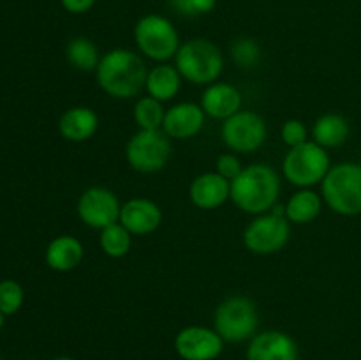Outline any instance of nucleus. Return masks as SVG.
<instances>
[{
  "mask_svg": "<svg viewBox=\"0 0 361 360\" xmlns=\"http://www.w3.org/2000/svg\"><path fill=\"white\" fill-rule=\"evenodd\" d=\"M148 71L137 53L130 49H111L97 66V81L106 94L116 99L134 97L147 85Z\"/></svg>",
  "mask_w": 361,
  "mask_h": 360,
  "instance_id": "1",
  "label": "nucleus"
},
{
  "mask_svg": "<svg viewBox=\"0 0 361 360\" xmlns=\"http://www.w3.org/2000/svg\"><path fill=\"white\" fill-rule=\"evenodd\" d=\"M281 191L277 172L267 164H252L231 180V200L249 214H263L275 207Z\"/></svg>",
  "mask_w": 361,
  "mask_h": 360,
  "instance_id": "2",
  "label": "nucleus"
},
{
  "mask_svg": "<svg viewBox=\"0 0 361 360\" xmlns=\"http://www.w3.org/2000/svg\"><path fill=\"white\" fill-rule=\"evenodd\" d=\"M323 198L337 214H361V166L356 162H341L330 168L323 179Z\"/></svg>",
  "mask_w": 361,
  "mask_h": 360,
  "instance_id": "3",
  "label": "nucleus"
},
{
  "mask_svg": "<svg viewBox=\"0 0 361 360\" xmlns=\"http://www.w3.org/2000/svg\"><path fill=\"white\" fill-rule=\"evenodd\" d=\"M176 69L182 78L197 85L217 80L224 67V59L217 46L208 39H190L183 42L175 55Z\"/></svg>",
  "mask_w": 361,
  "mask_h": 360,
  "instance_id": "4",
  "label": "nucleus"
},
{
  "mask_svg": "<svg viewBox=\"0 0 361 360\" xmlns=\"http://www.w3.org/2000/svg\"><path fill=\"white\" fill-rule=\"evenodd\" d=\"M134 39L140 52L157 62L175 56L180 48L175 25L161 14H147L141 18L134 27Z\"/></svg>",
  "mask_w": 361,
  "mask_h": 360,
  "instance_id": "5",
  "label": "nucleus"
},
{
  "mask_svg": "<svg viewBox=\"0 0 361 360\" xmlns=\"http://www.w3.org/2000/svg\"><path fill=\"white\" fill-rule=\"evenodd\" d=\"M284 176L291 184L300 187H309L321 182L330 172V157L326 150L316 141H305V143L293 147L288 152L282 164Z\"/></svg>",
  "mask_w": 361,
  "mask_h": 360,
  "instance_id": "6",
  "label": "nucleus"
},
{
  "mask_svg": "<svg viewBox=\"0 0 361 360\" xmlns=\"http://www.w3.org/2000/svg\"><path fill=\"white\" fill-rule=\"evenodd\" d=\"M256 306L245 296H231L215 311V330L226 342H242L256 334Z\"/></svg>",
  "mask_w": 361,
  "mask_h": 360,
  "instance_id": "7",
  "label": "nucleus"
},
{
  "mask_svg": "<svg viewBox=\"0 0 361 360\" xmlns=\"http://www.w3.org/2000/svg\"><path fill=\"white\" fill-rule=\"evenodd\" d=\"M126 155L136 172H159L164 168L171 155L169 136L161 129H141L127 143Z\"/></svg>",
  "mask_w": 361,
  "mask_h": 360,
  "instance_id": "8",
  "label": "nucleus"
},
{
  "mask_svg": "<svg viewBox=\"0 0 361 360\" xmlns=\"http://www.w3.org/2000/svg\"><path fill=\"white\" fill-rule=\"evenodd\" d=\"M291 235L289 219L270 212L259 215L247 226L243 233V244L249 251L256 254H271L281 251L288 244Z\"/></svg>",
  "mask_w": 361,
  "mask_h": 360,
  "instance_id": "9",
  "label": "nucleus"
},
{
  "mask_svg": "<svg viewBox=\"0 0 361 360\" xmlns=\"http://www.w3.org/2000/svg\"><path fill=\"white\" fill-rule=\"evenodd\" d=\"M222 140L231 150L249 154L257 150L267 140V124L257 113L238 112L226 119L222 126Z\"/></svg>",
  "mask_w": 361,
  "mask_h": 360,
  "instance_id": "10",
  "label": "nucleus"
},
{
  "mask_svg": "<svg viewBox=\"0 0 361 360\" xmlns=\"http://www.w3.org/2000/svg\"><path fill=\"white\" fill-rule=\"evenodd\" d=\"M120 210L122 205L118 203V198L104 187H90L78 201L80 219L95 229H104L106 226L118 222Z\"/></svg>",
  "mask_w": 361,
  "mask_h": 360,
  "instance_id": "11",
  "label": "nucleus"
},
{
  "mask_svg": "<svg viewBox=\"0 0 361 360\" xmlns=\"http://www.w3.org/2000/svg\"><path fill=\"white\" fill-rule=\"evenodd\" d=\"M175 349L183 360H215L224 349V339L207 327H185L176 335Z\"/></svg>",
  "mask_w": 361,
  "mask_h": 360,
  "instance_id": "12",
  "label": "nucleus"
},
{
  "mask_svg": "<svg viewBox=\"0 0 361 360\" xmlns=\"http://www.w3.org/2000/svg\"><path fill=\"white\" fill-rule=\"evenodd\" d=\"M247 360H298V346L286 332H261L250 341Z\"/></svg>",
  "mask_w": 361,
  "mask_h": 360,
  "instance_id": "13",
  "label": "nucleus"
},
{
  "mask_svg": "<svg viewBox=\"0 0 361 360\" xmlns=\"http://www.w3.org/2000/svg\"><path fill=\"white\" fill-rule=\"evenodd\" d=\"M162 221V212L157 203L145 198H134L122 205L118 222L130 235H147L155 232Z\"/></svg>",
  "mask_w": 361,
  "mask_h": 360,
  "instance_id": "14",
  "label": "nucleus"
},
{
  "mask_svg": "<svg viewBox=\"0 0 361 360\" xmlns=\"http://www.w3.org/2000/svg\"><path fill=\"white\" fill-rule=\"evenodd\" d=\"M204 109L194 102H180L166 112L162 131L175 140L192 138L203 129Z\"/></svg>",
  "mask_w": 361,
  "mask_h": 360,
  "instance_id": "15",
  "label": "nucleus"
},
{
  "mask_svg": "<svg viewBox=\"0 0 361 360\" xmlns=\"http://www.w3.org/2000/svg\"><path fill=\"white\" fill-rule=\"evenodd\" d=\"M190 200L203 210H212L231 198V182L219 173H204L190 184Z\"/></svg>",
  "mask_w": 361,
  "mask_h": 360,
  "instance_id": "16",
  "label": "nucleus"
},
{
  "mask_svg": "<svg viewBox=\"0 0 361 360\" xmlns=\"http://www.w3.org/2000/svg\"><path fill=\"white\" fill-rule=\"evenodd\" d=\"M201 104H203L204 113L214 119L226 120L240 112L242 95H240L238 88H235L233 85L214 83L204 90Z\"/></svg>",
  "mask_w": 361,
  "mask_h": 360,
  "instance_id": "17",
  "label": "nucleus"
},
{
  "mask_svg": "<svg viewBox=\"0 0 361 360\" xmlns=\"http://www.w3.org/2000/svg\"><path fill=\"white\" fill-rule=\"evenodd\" d=\"M99 127V116L94 109L76 106L71 108L60 116L59 129L66 140L69 141H85L95 134Z\"/></svg>",
  "mask_w": 361,
  "mask_h": 360,
  "instance_id": "18",
  "label": "nucleus"
},
{
  "mask_svg": "<svg viewBox=\"0 0 361 360\" xmlns=\"http://www.w3.org/2000/svg\"><path fill=\"white\" fill-rule=\"evenodd\" d=\"M81 260H83V244L76 236H56L46 249V263L56 272L74 270Z\"/></svg>",
  "mask_w": 361,
  "mask_h": 360,
  "instance_id": "19",
  "label": "nucleus"
},
{
  "mask_svg": "<svg viewBox=\"0 0 361 360\" xmlns=\"http://www.w3.org/2000/svg\"><path fill=\"white\" fill-rule=\"evenodd\" d=\"M349 122L342 115L337 113H328L319 116L314 124L312 136L317 145L323 148H335L345 143L349 138Z\"/></svg>",
  "mask_w": 361,
  "mask_h": 360,
  "instance_id": "20",
  "label": "nucleus"
},
{
  "mask_svg": "<svg viewBox=\"0 0 361 360\" xmlns=\"http://www.w3.org/2000/svg\"><path fill=\"white\" fill-rule=\"evenodd\" d=\"M182 85V74L176 67L171 66H157L148 73L147 76V90L150 97L157 101H169L175 97Z\"/></svg>",
  "mask_w": 361,
  "mask_h": 360,
  "instance_id": "21",
  "label": "nucleus"
},
{
  "mask_svg": "<svg viewBox=\"0 0 361 360\" xmlns=\"http://www.w3.org/2000/svg\"><path fill=\"white\" fill-rule=\"evenodd\" d=\"M321 212V198L314 191H300L286 205V217L289 222L305 224L314 221Z\"/></svg>",
  "mask_w": 361,
  "mask_h": 360,
  "instance_id": "22",
  "label": "nucleus"
},
{
  "mask_svg": "<svg viewBox=\"0 0 361 360\" xmlns=\"http://www.w3.org/2000/svg\"><path fill=\"white\" fill-rule=\"evenodd\" d=\"M67 60L73 67L80 71L97 69L101 56H99L97 46L87 37H74L67 44Z\"/></svg>",
  "mask_w": 361,
  "mask_h": 360,
  "instance_id": "23",
  "label": "nucleus"
},
{
  "mask_svg": "<svg viewBox=\"0 0 361 360\" xmlns=\"http://www.w3.org/2000/svg\"><path fill=\"white\" fill-rule=\"evenodd\" d=\"M101 247L109 258H122L130 249V233L120 222L101 229Z\"/></svg>",
  "mask_w": 361,
  "mask_h": 360,
  "instance_id": "24",
  "label": "nucleus"
},
{
  "mask_svg": "<svg viewBox=\"0 0 361 360\" xmlns=\"http://www.w3.org/2000/svg\"><path fill=\"white\" fill-rule=\"evenodd\" d=\"M166 112L161 101L154 97H143L134 106V120L141 129H161Z\"/></svg>",
  "mask_w": 361,
  "mask_h": 360,
  "instance_id": "25",
  "label": "nucleus"
},
{
  "mask_svg": "<svg viewBox=\"0 0 361 360\" xmlns=\"http://www.w3.org/2000/svg\"><path fill=\"white\" fill-rule=\"evenodd\" d=\"M25 293L20 282L13 279H4L0 281V311L4 316L16 314L23 306Z\"/></svg>",
  "mask_w": 361,
  "mask_h": 360,
  "instance_id": "26",
  "label": "nucleus"
},
{
  "mask_svg": "<svg viewBox=\"0 0 361 360\" xmlns=\"http://www.w3.org/2000/svg\"><path fill=\"white\" fill-rule=\"evenodd\" d=\"M231 55L235 64H238L240 67H252L259 62L261 49L256 41L249 37H242L233 42Z\"/></svg>",
  "mask_w": 361,
  "mask_h": 360,
  "instance_id": "27",
  "label": "nucleus"
},
{
  "mask_svg": "<svg viewBox=\"0 0 361 360\" xmlns=\"http://www.w3.org/2000/svg\"><path fill=\"white\" fill-rule=\"evenodd\" d=\"M171 9L180 16L196 18L214 11L217 0H168Z\"/></svg>",
  "mask_w": 361,
  "mask_h": 360,
  "instance_id": "28",
  "label": "nucleus"
},
{
  "mask_svg": "<svg viewBox=\"0 0 361 360\" xmlns=\"http://www.w3.org/2000/svg\"><path fill=\"white\" fill-rule=\"evenodd\" d=\"M282 140L289 147H298V145L305 143L307 140V127L302 120H288V122L282 126Z\"/></svg>",
  "mask_w": 361,
  "mask_h": 360,
  "instance_id": "29",
  "label": "nucleus"
},
{
  "mask_svg": "<svg viewBox=\"0 0 361 360\" xmlns=\"http://www.w3.org/2000/svg\"><path fill=\"white\" fill-rule=\"evenodd\" d=\"M242 162H240V159L236 157V155L222 154L221 157L217 159V173L224 176V179H228L229 182H231L233 179H236V176L242 173Z\"/></svg>",
  "mask_w": 361,
  "mask_h": 360,
  "instance_id": "30",
  "label": "nucleus"
},
{
  "mask_svg": "<svg viewBox=\"0 0 361 360\" xmlns=\"http://www.w3.org/2000/svg\"><path fill=\"white\" fill-rule=\"evenodd\" d=\"M97 0H60L63 9L71 14H83L95 6Z\"/></svg>",
  "mask_w": 361,
  "mask_h": 360,
  "instance_id": "31",
  "label": "nucleus"
},
{
  "mask_svg": "<svg viewBox=\"0 0 361 360\" xmlns=\"http://www.w3.org/2000/svg\"><path fill=\"white\" fill-rule=\"evenodd\" d=\"M4 314H2V311H0V330H2V327H4Z\"/></svg>",
  "mask_w": 361,
  "mask_h": 360,
  "instance_id": "32",
  "label": "nucleus"
},
{
  "mask_svg": "<svg viewBox=\"0 0 361 360\" xmlns=\"http://www.w3.org/2000/svg\"><path fill=\"white\" fill-rule=\"evenodd\" d=\"M53 360H74V359H71V356H59V359H53Z\"/></svg>",
  "mask_w": 361,
  "mask_h": 360,
  "instance_id": "33",
  "label": "nucleus"
},
{
  "mask_svg": "<svg viewBox=\"0 0 361 360\" xmlns=\"http://www.w3.org/2000/svg\"><path fill=\"white\" fill-rule=\"evenodd\" d=\"M0 360H2V359H0Z\"/></svg>",
  "mask_w": 361,
  "mask_h": 360,
  "instance_id": "34",
  "label": "nucleus"
}]
</instances>
